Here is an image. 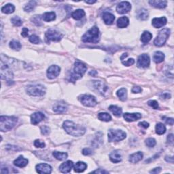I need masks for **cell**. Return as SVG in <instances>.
Returning <instances> with one entry per match:
<instances>
[{
  "label": "cell",
  "instance_id": "obj_26",
  "mask_svg": "<svg viewBox=\"0 0 174 174\" xmlns=\"http://www.w3.org/2000/svg\"><path fill=\"white\" fill-rule=\"evenodd\" d=\"M86 167H87V165L85 163V162H82V161L78 162L77 163H75V165L74 166L75 172H77V173L83 172V171L86 169Z\"/></svg>",
  "mask_w": 174,
  "mask_h": 174
},
{
  "label": "cell",
  "instance_id": "obj_49",
  "mask_svg": "<svg viewBox=\"0 0 174 174\" xmlns=\"http://www.w3.org/2000/svg\"><path fill=\"white\" fill-rule=\"evenodd\" d=\"M162 118L165 119V123H167V124H168V125H171V126L173 125V118H165V117H163Z\"/></svg>",
  "mask_w": 174,
  "mask_h": 174
},
{
  "label": "cell",
  "instance_id": "obj_16",
  "mask_svg": "<svg viewBox=\"0 0 174 174\" xmlns=\"http://www.w3.org/2000/svg\"><path fill=\"white\" fill-rule=\"evenodd\" d=\"M73 167H74V162L71 161H67L61 165L59 167V170L63 173H67L70 172Z\"/></svg>",
  "mask_w": 174,
  "mask_h": 174
},
{
  "label": "cell",
  "instance_id": "obj_52",
  "mask_svg": "<svg viewBox=\"0 0 174 174\" xmlns=\"http://www.w3.org/2000/svg\"><path fill=\"white\" fill-rule=\"evenodd\" d=\"M28 32H29V29L26 28V27H25V28L22 29V31L21 33L22 36H23L24 38L27 37V36H28Z\"/></svg>",
  "mask_w": 174,
  "mask_h": 174
},
{
  "label": "cell",
  "instance_id": "obj_42",
  "mask_svg": "<svg viewBox=\"0 0 174 174\" xmlns=\"http://www.w3.org/2000/svg\"><path fill=\"white\" fill-rule=\"evenodd\" d=\"M156 144H157V141L154 138H148L146 140V145L149 148L154 147Z\"/></svg>",
  "mask_w": 174,
  "mask_h": 174
},
{
  "label": "cell",
  "instance_id": "obj_21",
  "mask_svg": "<svg viewBox=\"0 0 174 174\" xmlns=\"http://www.w3.org/2000/svg\"><path fill=\"white\" fill-rule=\"evenodd\" d=\"M109 159L112 162L117 163V162H120L122 161V156L118 150H114L109 154Z\"/></svg>",
  "mask_w": 174,
  "mask_h": 174
},
{
  "label": "cell",
  "instance_id": "obj_50",
  "mask_svg": "<svg viewBox=\"0 0 174 174\" xmlns=\"http://www.w3.org/2000/svg\"><path fill=\"white\" fill-rule=\"evenodd\" d=\"M141 91H142V90H141V88L139 86H134V87H133V88H132V90H131L132 93H141Z\"/></svg>",
  "mask_w": 174,
  "mask_h": 174
},
{
  "label": "cell",
  "instance_id": "obj_53",
  "mask_svg": "<svg viewBox=\"0 0 174 174\" xmlns=\"http://www.w3.org/2000/svg\"><path fill=\"white\" fill-rule=\"evenodd\" d=\"M139 125L140 127L145 128V129H147V128L149 127V123H148L147 122H141L139 123Z\"/></svg>",
  "mask_w": 174,
  "mask_h": 174
},
{
  "label": "cell",
  "instance_id": "obj_11",
  "mask_svg": "<svg viewBox=\"0 0 174 174\" xmlns=\"http://www.w3.org/2000/svg\"><path fill=\"white\" fill-rule=\"evenodd\" d=\"M131 9V5L129 2L128 1H122L120 4H118L116 7V11L118 14H124L127 12H129Z\"/></svg>",
  "mask_w": 174,
  "mask_h": 174
},
{
  "label": "cell",
  "instance_id": "obj_22",
  "mask_svg": "<svg viewBox=\"0 0 174 174\" xmlns=\"http://www.w3.org/2000/svg\"><path fill=\"white\" fill-rule=\"evenodd\" d=\"M29 161L27 159H25L23 157L20 156L19 158H17V159L14 161V165L15 166L18 167H25V166L28 164Z\"/></svg>",
  "mask_w": 174,
  "mask_h": 174
},
{
  "label": "cell",
  "instance_id": "obj_24",
  "mask_svg": "<svg viewBox=\"0 0 174 174\" xmlns=\"http://www.w3.org/2000/svg\"><path fill=\"white\" fill-rule=\"evenodd\" d=\"M103 19L106 25H112L115 20V17L111 13L105 12L103 15Z\"/></svg>",
  "mask_w": 174,
  "mask_h": 174
},
{
  "label": "cell",
  "instance_id": "obj_39",
  "mask_svg": "<svg viewBox=\"0 0 174 174\" xmlns=\"http://www.w3.org/2000/svg\"><path fill=\"white\" fill-rule=\"evenodd\" d=\"M36 4L37 3H36V1H29L28 4H27L24 8V10L25 11V12H31V11L33 10L34 8H35Z\"/></svg>",
  "mask_w": 174,
  "mask_h": 174
},
{
  "label": "cell",
  "instance_id": "obj_27",
  "mask_svg": "<svg viewBox=\"0 0 174 174\" xmlns=\"http://www.w3.org/2000/svg\"><path fill=\"white\" fill-rule=\"evenodd\" d=\"M129 24V20L127 17H123L119 18L117 20V26L120 28H125L127 27Z\"/></svg>",
  "mask_w": 174,
  "mask_h": 174
},
{
  "label": "cell",
  "instance_id": "obj_54",
  "mask_svg": "<svg viewBox=\"0 0 174 174\" xmlns=\"http://www.w3.org/2000/svg\"><path fill=\"white\" fill-rule=\"evenodd\" d=\"M167 142L169 144H173V134H170L167 136Z\"/></svg>",
  "mask_w": 174,
  "mask_h": 174
},
{
  "label": "cell",
  "instance_id": "obj_14",
  "mask_svg": "<svg viewBox=\"0 0 174 174\" xmlns=\"http://www.w3.org/2000/svg\"><path fill=\"white\" fill-rule=\"evenodd\" d=\"M36 171L38 173H50L52 172V167L46 163H40L36 167Z\"/></svg>",
  "mask_w": 174,
  "mask_h": 174
},
{
  "label": "cell",
  "instance_id": "obj_46",
  "mask_svg": "<svg viewBox=\"0 0 174 174\" xmlns=\"http://www.w3.org/2000/svg\"><path fill=\"white\" fill-rule=\"evenodd\" d=\"M41 133H42V134L46 136V135H48L50 133L49 127H47V126H42V127H41Z\"/></svg>",
  "mask_w": 174,
  "mask_h": 174
},
{
  "label": "cell",
  "instance_id": "obj_28",
  "mask_svg": "<svg viewBox=\"0 0 174 174\" xmlns=\"http://www.w3.org/2000/svg\"><path fill=\"white\" fill-rule=\"evenodd\" d=\"M42 19L44 21L50 22L56 19V14L54 12H46L42 15Z\"/></svg>",
  "mask_w": 174,
  "mask_h": 174
},
{
  "label": "cell",
  "instance_id": "obj_25",
  "mask_svg": "<svg viewBox=\"0 0 174 174\" xmlns=\"http://www.w3.org/2000/svg\"><path fill=\"white\" fill-rule=\"evenodd\" d=\"M149 4L151 6L157 8L162 9L167 6V1L162 0H158V1H149Z\"/></svg>",
  "mask_w": 174,
  "mask_h": 174
},
{
  "label": "cell",
  "instance_id": "obj_4",
  "mask_svg": "<svg viewBox=\"0 0 174 174\" xmlns=\"http://www.w3.org/2000/svg\"><path fill=\"white\" fill-rule=\"evenodd\" d=\"M86 71V66L83 63L76 61L74 64V72L71 74L70 81L74 82L75 80H78L82 77Z\"/></svg>",
  "mask_w": 174,
  "mask_h": 174
},
{
  "label": "cell",
  "instance_id": "obj_7",
  "mask_svg": "<svg viewBox=\"0 0 174 174\" xmlns=\"http://www.w3.org/2000/svg\"><path fill=\"white\" fill-rule=\"evenodd\" d=\"M127 134L121 130L110 129L108 132V140L109 142L112 141H119L126 138Z\"/></svg>",
  "mask_w": 174,
  "mask_h": 174
},
{
  "label": "cell",
  "instance_id": "obj_47",
  "mask_svg": "<svg viewBox=\"0 0 174 174\" xmlns=\"http://www.w3.org/2000/svg\"><path fill=\"white\" fill-rule=\"evenodd\" d=\"M123 64L124 65H126V66H130V65H133V64L135 63V60L133 59H128L127 61H122Z\"/></svg>",
  "mask_w": 174,
  "mask_h": 174
},
{
  "label": "cell",
  "instance_id": "obj_30",
  "mask_svg": "<svg viewBox=\"0 0 174 174\" xmlns=\"http://www.w3.org/2000/svg\"><path fill=\"white\" fill-rule=\"evenodd\" d=\"M165 59V54L162 53V52L160 51H157L154 54V56H153V60L155 63H160L164 61Z\"/></svg>",
  "mask_w": 174,
  "mask_h": 174
},
{
  "label": "cell",
  "instance_id": "obj_58",
  "mask_svg": "<svg viewBox=\"0 0 174 174\" xmlns=\"http://www.w3.org/2000/svg\"><path fill=\"white\" fill-rule=\"evenodd\" d=\"M97 72H96V71H95V70L91 71V72H89V75H92V76H95V75H97Z\"/></svg>",
  "mask_w": 174,
  "mask_h": 174
},
{
  "label": "cell",
  "instance_id": "obj_20",
  "mask_svg": "<svg viewBox=\"0 0 174 174\" xmlns=\"http://www.w3.org/2000/svg\"><path fill=\"white\" fill-rule=\"evenodd\" d=\"M167 24V19L165 17L154 18L152 20V25L155 28H161Z\"/></svg>",
  "mask_w": 174,
  "mask_h": 174
},
{
  "label": "cell",
  "instance_id": "obj_13",
  "mask_svg": "<svg viewBox=\"0 0 174 174\" xmlns=\"http://www.w3.org/2000/svg\"><path fill=\"white\" fill-rule=\"evenodd\" d=\"M61 68L57 65H51L47 70V77L49 79H54L60 74Z\"/></svg>",
  "mask_w": 174,
  "mask_h": 174
},
{
  "label": "cell",
  "instance_id": "obj_9",
  "mask_svg": "<svg viewBox=\"0 0 174 174\" xmlns=\"http://www.w3.org/2000/svg\"><path fill=\"white\" fill-rule=\"evenodd\" d=\"M80 100L84 106L87 107H94L97 105V100H96L95 97L92 95H82L80 98Z\"/></svg>",
  "mask_w": 174,
  "mask_h": 174
},
{
  "label": "cell",
  "instance_id": "obj_33",
  "mask_svg": "<svg viewBox=\"0 0 174 174\" xmlns=\"http://www.w3.org/2000/svg\"><path fill=\"white\" fill-rule=\"evenodd\" d=\"M152 38V33H150L149 31H144L141 36V41L142 42V43L144 44H146L150 42Z\"/></svg>",
  "mask_w": 174,
  "mask_h": 174
},
{
  "label": "cell",
  "instance_id": "obj_5",
  "mask_svg": "<svg viewBox=\"0 0 174 174\" xmlns=\"http://www.w3.org/2000/svg\"><path fill=\"white\" fill-rule=\"evenodd\" d=\"M169 35H170V29L168 28H164L159 32L157 37L154 41V44L156 46L161 47L165 44Z\"/></svg>",
  "mask_w": 174,
  "mask_h": 174
},
{
  "label": "cell",
  "instance_id": "obj_37",
  "mask_svg": "<svg viewBox=\"0 0 174 174\" xmlns=\"http://www.w3.org/2000/svg\"><path fill=\"white\" fill-rule=\"evenodd\" d=\"M109 109L116 116H120L122 114V109L116 106H110L109 107Z\"/></svg>",
  "mask_w": 174,
  "mask_h": 174
},
{
  "label": "cell",
  "instance_id": "obj_35",
  "mask_svg": "<svg viewBox=\"0 0 174 174\" xmlns=\"http://www.w3.org/2000/svg\"><path fill=\"white\" fill-rule=\"evenodd\" d=\"M116 95H117L118 97L120 98V100L122 101H125L127 98V89L125 88H120V90H118L116 93Z\"/></svg>",
  "mask_w": 174,
  "mask_h": 174
},
{
  "label": "cell",
  "instance_id": "obj_38",
  "mask_svg": "<svg viewBox=\"0 0 174 174\" xmlns=\"http://www.w3.org/2000/svg\"><path fill=\"white\" fill-rule=\"evenodd\" d=\"M98 118L102 121H105V122H109L112 120L111 116L109 114L106 113V112H102L98 114Z\"/></svg>",
  "mask_w": 174,
  "mask_h": 174
},
{
  "label": "cell",
  "instance_id": "obj_18",
  "mask_svg": "<svg viewBox=\"0 0 174 174\" xmlns=\"http://www.w3.org/2000/svg\"><path fill=\"white\" fill-rule=\"evenodd\" d=\"M93 85L96 90H97L100 93L104 94L106 92L107 90V86L104 82L101 81H93Z\"/></svg>",
  "mask_w": 174,
  "mask_h": 174
},
{
  "label": "cell",
  "instance_id": "obj_2",
  "mask_svg": "<svg viewBox=\"0 0 174 174\" xmlns=\"http://www.w3.org/2000/svg\"><path fill=\"white\" fill-rule=\"evenodd\" d=\"M18 121L15 116H4L0 117V130L1 131H8L14 127Z\"/></svg>",
  "mask_w": 174,
  "mask_h": 174
},
{
  "label": "cell",
  "instance_id": "obj_8",
  "mask_svg": "<svg viewBox=\"0 0 174 174\" xmlns=\"http://www.w3.org/2000/svg\"><path fill=\"white\" fill-rule=\"evenodd\" d=\"M45 37L46 40L47 42H51V41H53V42H59V41H60L61 39H62L63 35L60 32L57 31V30H54V29H50L46 32Z\"/></svg>",
  "mask_w": 174,
  "mask_h": 174
},
{
  "label": "cell",
  "instance_id": "obj_1",
  "mask_svg": "<svg viewBox=\"0 0 174 174\" xmlns=\"http://www.w3.org/2000/svg\"><path fill=\"white\" fill-rule=\"evenodd\" d=\"M63 129L68 134L72 136L80 137L83 136L85 133V128L80 125H75L74 122L70 120H66L63 123Z\"/></svg>",
  "mask_w": 174,
  "mask_h": 174
},
{
  "label": "cell",
  "instance_id": "obj_10",
  "mask_svg": "<svg viewBox=\"0 0 174 174\" xmlns=\"http://www.w3.org/2000/svg\"><path fill=\"white\" fill-rule=\"evenodd\" d=\"M150 63V59L147 54H142L139 57L137 60V66L139 67H148Z\"/></svg>",
  "mask_w": 174,
  "mask_h": 174
},
{
  "label": "cell",
  "instance_id": "obj_43",
  "mask_svg": "<svg viewBox=\"0 0 174 174\" xmlns=\"http://www.w3.org/2000/svg\"><path fill=\"white\" fill-rule=\"evenodd\" d=\"M29 41H30L31 43L35 44H40V42H41L40 39L39 38V37H38L37 36H36V35L31 36L30 37H29Z\"/></svg>",
  "mask_w": 174,
  "mask_h": 174
},
{
  "label": "cell",
  "instance_id": "obj_29",
  "mask_svg": "<svg viewBox=\"0 0 174 174\" xmlns=\"http://www.w3.org/2000/svg\"><path fill=\"white\" fill-rule=\"evenodd\" d=\"M85 16V12L82 9H78L72 14V17L75 20H80Z\"/></svg>",
  "mask_w": 174,
  "mask_h": 174
},
{
  "label": "cell",
  "instance_id": "obj_55",
  "mask_svg": "<svg viewBox=\"0 0 174 174\" xmlns=\"http://www.w3.org/2000/svg\"><path fill=\"white\" fill-rule=\"evenodd\" d=\"M161 167H157V168H154V169H152V170H151L150 171V173H159L161 172Z\"/></svg>",
  "mask_w": 174,
  "mask_h": 174
},
{
  "label": "cell",
  "instance_id": "obj_36",
  "mask_svg": "<svg viewBox=\"0 0 174 174\" xmlns=\"http://www.w3.org/2000/svg\"><path fill=\"white\" fill-rule=\"evenodd\" d=\"M166 132V127L162 123H158V124L156 125V133L158 135H162L164 134Z\"/></svg>",
  "mask_w": 174,
  "mask_h": 174
},
{
  "label": "cell",
  "instance_id": "obj_59",
  "mask_svg": "<svg viewBox=\"0 0 174 174\" xmlns=\"http://www.w3.org/2000/svg\"><path fill=\"white\" fill-rule=\"evenodd\" d=\"M1 173H9V171H8V169H6L5 170H4V168H2V169H1Z\"/></svg>",
  "mask_w": 174,
  "mask_h": 174
},
{
  "label": "cell",
  "instance_id": "obj_3",
  "mask_svg": "<svg viewBox=\"0 0 174 174\" xmlns=\"http://www.w3.org/2000/svg\"><path fill=\"white\" fill-rule=\"evenodd\" d=\"M82 40L84 42L97 43L99 40V29L97 27H93L82 36Z\"/></svg>",
  "mask_w": 174,
  "mask_h": 174
},
{
  "label": "cell",
  "instance_id": "obj_6",
  "mask_svg": "<svg viewBox=\"0 0 174 174\" xmlns=\"http://www.w3.org/2000/svg\"><path fill=\"white\" fill-rule=\"evenodd\" d=\"M27 93L29 95L35 96H42L46 93V88L41 84H36V85H29L26 88Z\"/></svg>",
  "mask_w": 174,
  "mask_h": 174
},
{
  "label": "cell",
  "instance_id": "obj_44",
  "mask_svg": "<svg viewBox=\"0 0 174 174\" xmlns=\"http://www.w3.org/2000/svg\"><path fill=\"white\" fill-rule=\"evenodd\" d=\"M148 106H150V107H152V108L154 109H157L159 108V104H158V102L155 100H150V101H149V102H148Z\"/></svg>",
  "mask_w": 174,
  "mask_h": 174
},
{
  "label": "cell",
  "instance_id": "obj_17",
  "mask_svg": "<svg viewBox=\"0 0 174 174\" xmlns=\"http://www.w3.org/2000/svg\"><path fill=\"white\" fill-rule=\"evenodd\" d=\"M125 120L127 122H133L141 118V114L139 113H125L123 115Z\"/></svg>",
  "mask_w": 174,
  "mask_h": 174
},
{
  "label": "cell",
  "instance_id": "obj_57",
  "mask_svg": "<svg viewBox=\"0 0 174 174\" xmlns=\"http://www.w3.org/2000/svg\"><path fill=\"white\" fill-rule=\"evenodd\" d=\"M169 159H168L167 157H165V161H167V162H171V163H173V157H169Z\"/></svg>",
  "mask_w": 174,
  "mask_h": 174
},
{
  "label": "cell",
  "instance_id": "obj_56",
  "mask_svg": "<svg viewBox=\"0 0 174 174\" xmlns=\"http://www.w3.org/2000/svg\"><path fill=\"white\" fill-rule=\"evenodd\" d=\"M93 173H108V172L105 170H103L102 169H97V170L96 171H93Z\"/></svg>",
  "mask_w": 174,
  "mask_h": 174
},
{
  "label": "cell",
  "instance_id": "obj_12",
  "mask_svg": "<svg viewBox=\"0 0 174 174\" xmlns=\"http://www.w3.org/2000/svg\"><path fill=\"white\" fill-rule=\"evenodd\" d=\"M1 77L2 79H5L6 80H11L13 78V74L11 70L9 69L7 65H3L1 63Z\"/></svg>",
  "mask_w": 174,
  "mask_h": 174
},
{
  "label": "cell",
  "instance_id": "obj_51",
  "mask_svg": "<svg viewBox=\"0 0 174 174\" xmlns=\"http://www.w3.org/2000/svg\"><path fill=\"white\" fill-rule=\"evenodd\" d=\"M92 150H91L90 148H84V149L82 150V154L84 155H90L92 154Z\"/></svg>",
  "mask_w": 174,
  "mask_h": 174
},
{
  "label": "cell",
  "instance_id": "obj_23",
  "mask_svg": "<svg viewBox=\"0 0 174 174\" xmlns=\"http://www.w3.org/2000/svg\"><path fill=\"white\" fill-rule=\"evenodd\" d=\"M143 158V153L141 152H137L131 154L129 157V161L131 163H137L140 161Z\"/></svg>",
  "mask_w": 174,
  "mask_h": 174
},
{
  "label": "cell",
  "instance_id": "obj_40",
  "mask_svg": "<svg viewBox=\"0 0 174 174\" xmlns=\"http://www.w3.org/2000/svg\"><path fill=\"white\" fill-rule=\"evenodd\" d=\"M10 47L15 50H20L21 49V44L17 40H12L10 42Z\"/></svg>",
  "mask_w": 174,
  "mask_h": 174
},
{
  "label": "cell",
  "instance_id": "obj_32",
  "mask_svg": "<svg viewBox=\"0 0 174 174\" xmlns=\"http://www.w3.org/2000/svg\"><path fill=\"white\" fill-rule=\"evenodd\" d=\"M137 17L138 18L139 20H145L148 18V12L146 9H141L139 10L137 14Z\"/></svg>",
  "mask_w": 174,
  "mask_h": 174
},
{
  "label": "cell",
  "instance_id": "obj_60",
  "mask_svg": "<svg viewBox=\"0 0 174 174\" xmlns=\"http://www.w3.org/2000/svg\"><path fill=\"white\" fill-rule=\"evenodd\" d=\"M84 2H85V3H86V4H94V3H95L96 1H85Z\"/></svg>",
  "mask_w": 174,
  "mask_h": 174
},
{
  "label": "cell",
  "instance_id": "obj_45",
  "mask_svg": "<svg viewBox=\"0 0 174 174\" xmlns=\"http://www.w3.org/2000/svg\"><path fill=\"white\" fill-rule=\"evenodd\" d=\"M34 146H35L36 148H43L46 146V144L44 141L39 140V139H36V140L34 141Z\"/></svg>",
  "mask_w": 174,
  "mask_h": 174
},
{
  "label": "cell",
  "instance_id": "obj_41",
  "mask_svg": "<svg viewBox=\"0 0 174 174\" xmlns=\"http://www.w3.org/2000/svg\"><path fill=\"white\" fill-rule=\"evenodd\" d=\"M11 21H12V24L14 25V26H17V27L21 26L22 24L21 19H20L19 17H13L12 19H11Z\"/></svg>",
  "mask_w": 174,
  "mask_h": 174
},
{
  "label": "cell",
  "instance_id": "obj_15",
  "mask_svg": "<svg viewBox=\"0 0 174 174\" xmlns=\"http://www.w3.org/2000/svg\"><path fill=\"white\" fill-rule=\"evenodd\" d=\"M45 118L44 114L42 112H38L33 113L31 116V122L33 125H38V123H40L41 121H42Z\"/></svg>",
  "mask_w": 174,
  "mask_h": 174
},
{
  "label": "cell",
  "instance_id": "obj_48",
  "mask_svg": "<svg viewBox=\"0 0 174 174\" xmlns=\"http://www.w3.org/2000/svg\"><path fill=\"white\" fill-rule=\"evenodd\" d=\"M160 97H161V99H169V98L171 97V95L168 93H163L160 95Z\"/></svg>",
  "mask_w": 174,
  "mask_h": 174
},
{
  "label": "cell",
  "instance_id": "obj_31",
  "mask_svg": "<svg viewBox=\"0 0 174 174\" xmlns=\"http://www.w3.org/2000/svg\"><path fill=\"white\" fill-rule=\"evenodd\" d=\"M15 7L13 4H8L1 8V12L4 14H11L14 12Z\"/></svg>",
  "mask_w": 174,
  "mask_h": 174
},
{
  "label": "cell",
  "instance_id": "obj_34",
  "mask_svg": "<svg viewBox=\"0 0 174 174\" xmlns=\"http://www.w3.org/2000/svg\"><path fill=\"white\" fill-rule=\"evenodd\" d=\"M54 157L56 159L59 160V161H63L65 160L67 158V154L66 152H58V151H54L52 153Z\"/></svg>",
  "mask_w": 174,
  "mask_h": 174
},
{
  "label": "cell",
  "instance_id": "obj_19",
  "mask_svg": "<svg viewBox=\"0 0 174 174\" xmlns=\"http://www.w3.org/2000/svg\"><path fill=\"white\" fill-rule=\"evenodd\" d=\"M67 109V106L65 103L63 102H58L54 104L53 106V111L56 113L62 114L65 113Z\"/></svg>",
  "mask_w": 174,
  "mask_h": 174
}]
</instances>
